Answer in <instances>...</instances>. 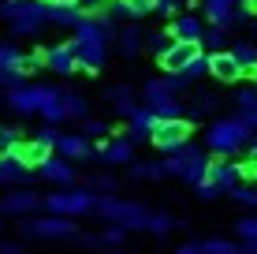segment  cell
Returning <instances> with one entry per match:
<instances>
[{
	"label": "cell",
	"mask_w": 257,
	"mask_h": 254,
	"mask_svg": "<svg viewBox=\"0 0 257 254\" xmlns=\"http://www.w3.org/2000/svg\"><path fill=\"white\" fill-rule=\"evenodd\" d=\"M97 213H101L104 221H112L116 228H123V232H146L153 209H146L142 202L116 198V195H97Z\"/></svg>",
	"instance_id": "obj_1"
},
{
	"label": "cell",
	"mask_w": 257,
	"mask_h": 254,
	"mask_svg": "<svg viewBox=\"0 0 257 254\" xmlns=\"http://www.w3.org/2000/svg\"><path fill=\"white\" fill-rule=\"evenodd\" d=\"M56 138H60V135H56L52 127H41L34 138H26V142L15 146L12 161L19 164L23 172H30V176H34V172H41V168L52 161V157H56Z\"/></svg>",
	"instance_id": "obj_2"
},
{
	"label": "cell",
	"mask_w": 257,
	"mask_h": 254,
	"mask_svg": "<svg viewBox=\"0 0 257 254\" xmlns=\"http://www.w3.org/2000/svg\"><path fill=\"white\" fill-rule=\"evenodd\" d=\"M250 135L253 131L246 127L242 116H227V120H216V124L205 131V142H209V150L216 157H231V153H238L246 142H250Z\"/></svg>",
	"instance_id": "obj_3"
},
{
	"label": "cell",
	"mask_w": 257,
	"mask_h": 254,
	"mask_svg": "<svg viewBox=\"0 0 257 254\" xmlns=\"http://www.w3.org/2000/svg\"><path fill=\"white\" fill-rule=\"evenodd\" d=\"M201 60H205V45H201V41H168V45L157 52V67H161L168 78L187 75Z\"/></svg>",
	"instance_id": "obj_4"
},
{
	"label": "cell",
	"mask_w": 257,
	"mask_h": 254,
	"mask_svg": "<svg viewBox=\"0 0 257 254\" xmlns=\"http://www.w3.org/2000/svg\"><path fill=\"white\" fill-rule=\"evenodd\" d=\"M52 217H67V221H75V217H86V213H97V195L90 187H78V191H52L45 195V202Z\"/></svg>",
	"instance_id": "obj_5"
},
{
	"label": "cell",
	"mask_w": 257,
	"mask_h": 254,
	"mask_svg": "<svg viewBox=\"0 0 257 254\" xmlns=\"http://www.w3.org/2000/svg\"><path fill=\"white\" fill-rule=\"evenodd\" d=\"M161 164H164L168 176L190 183V187H198V183L209 176V157H205V150H194V146H187V150H179V153H168Z\"/></svg>",
	"instance_id": "obj_6"
},
{
	"label": "cell",
	"mask_w": 257,
	"mask_h": 254,
	"mask_svg": "<svg viewBox=\"0 0 257 254\" xmlns=\"http://www.w3.org/2000/svg\"><path fill=\"white\" fill-rule=\"evenodd\" d=\"M190 135H194V120H157L149 142L161 153H179V150H187Z\"/></svg>",
	"instance_id": "obj_7"
},
{
	"label": "cell",
	"mask_w": 257,
	"mask_h": 254,
	"mask_svg": "<svg viewBox=\"0 0 257 254\" xmlns=\"http://www.w3.org/2000/svg\"><path fill=\"white\" fill-rule=\"evenodd\" d=\"M23 235H34V239H71L78 235V224L67 221V217H26L23 221Z\"/></svg>",
	"instance_id": "obj_8"
},
{
	"label": "cell",
	"mask_w": 257,
	"mask_h": 254,
	"mask_svg": "<svg viewBox=\"0 0 257 254\" xmlns=\"http://www.w3.org/2000/svg\"><path fill=\"white\" fill-rule=\"evenodd\" d=\"M45 98H49V86L26 82V86H15V90H8V94H4V105H8L12 112H19V116H38L41 105H45Z\"/></svg>",
	"instance_id": "obj_9"
},
{
	"label": "cell",
	"mask_w": 257,
	"mask_h": 254,
	"mask_svg": "<svg viewBox=\"0 0 257 254\" xmlns=\"http://www.w3.org/2000/svg\"><path fill=\"white\" fill-rule=\"evenodd\" d=\"M41 202H45V195H38V191H30V187L4 191V195H0V217H30Z\"/></svg>",
	"instance_id": "obj_10"
},
{
	"label": "cell",
	"mask_w": 257,
	"mask_h": 254,
	"mask_svg": "<svg viewBox=\"0 0 257 254\" xmlns=\"http://www.w3.org/2000/svg\"><path fill=\"white\" fill-rule=\"evenodd\" d=\"M78 67V45H75V34L56 45L45 49V71H60V75H75Z\"/></svg>",
	"instance_id": "obj_11"
},
{
	"label": "cell",
	"mask_w": 257,
	"mask_h": 254,
	"mask_svg": "<svg viewBox=\"0 0 257 254\" xmlns=\"http://www.w3.org/2000/svg\"><path fill=\"white\" fill-rule=\"evenodd\" d=\"M205 71L216 78V82H238V78H246V67L238 64V60H235L227 49L209 52V56H205Z\"/></svg>",
	"instance_id": "obj_12"
},
{
	"label": "cell",
	"mask_w": 257,
	"mask_h": 254,
	"mask_svg": "<svg viewBox=\"0 0 257 254\" xmlns=\"http://www.w3.org/2000/svg\"><path fill=\"white\" fill-rule=\"evenodd\" d=\"M209 183H216L220 191H227L231 195L235 187H242V176H238V164L235 161H227V157H216L212 153L209 157V176H205Z\"/></svg>",
	"instance_id": "obj_13"
},
{
	"label": "cell",
	"mask_w": 257,
	"mask_h": 254,
	"mask_svg": "<svg viewBox=\"0 0 257 254\" xmlns=\"http://www.w3.org/2000/svg\"><path fill=\"white\" fill-rule=\"evenodd\" d=\"M164 38L168 41H205V23L198 15H179L175 23H168Z\"/></svg>",
	"instance_id": "obj_14"
},
{
	"label": "cell",
	"mask_w": 257,
	"mask_h": 254,
	"mask_svg": "<svg viewBox=\"0 0 257 254\" xmlns=\"http://www.w3.org/2000/svg\"><path fill=\"white\" fill-rule=\"evenodd\" d=\"M38 176H41V180H49V183H56V187H75V183H86V180L75 172V164L64 161V157H52V161L38 172Z\"/></svg>",
	"instance_id": "obj_15"
},
{
	"label": "cell",
	"mask_w": 257,
	"mask_h": 254,
	"mask_svg": "<svg viewBox=\"0 0 257 254\" xmlns=\"http://www.w3.org/2000/svg\"><path fill=\"white\" fill-rule=\"evenodd\" d=\"M104 101H108L116 112H123L127 120L142 109V98H138L135 90H131V86H108V90H104Z\"/></svg>",
	"instance_id": "obj_16"
},
{
	"label": "cell",
	"mask_w": 257,
	"mask_h": 254,
	"mask_svg": "<svg viewBox=\"0 0 257 254\" xmlns=\"http://www.w3.org/2000/svg\"><path fill=\"white\" fill-rule=\"evenodd\" d=\"M56 150H60L64 161H86V157H93V142L86 135H60Z\"/></svg>",
	"instance_id": "obj_17"
},
{
	"label": "cell",
	"mask_w": 257,
	"mask_h": 254,
	"mask_svg": "<svg viewBox=\"0 0 257 254\" xmlns=\"http://www.w3.org/2000/svg\"><path fill=\"white\" fill-rule=\"evenodd\" d=\"M64 94H67V90L49 86V98H45V105H41V112H38L49 127H52V124H64V120H67V112H64Z\"/></svg>",
	"instance_id": "obj_18"
},
{
	"label": "cell",
	"mask_w": 257,
	"mask_h": 254,
	"mask_svg": "<svg viewBox=\"0 0 257 254\" xmlns=\"http://www.w3.org/2000/svg\"><path fill=\"white\" fill-rule=\"evenodd\" d=\"M153 124H157V116H153V112L146 109V105H142V109L135 112V116L127 120V135L135 138V142H142V138L149 142V135H153Z\"/></svg>",
	"instance_id": "obj_19"
},
{
	"label": "cell",
	"mask_w": 257,
	"mask_h": 254,
	"mask_svg": "<svg viewBox=\"0 0 257 254\" xmlns=\"http://www.w3.org/2000/svg\"><path fill=\"white\" fill-rule=\"evenodd\" d=\"M146 109L153 112L157 120H190V116H187V105H183L179 98H161V101L146 105Z\"/></svg>",
	"instance_id": "obj_20"
},
{
	"label": "cell",
	"mask_w": 257,
	"mask_h": 254,
	"mask_svg": "<svg viewBox=\"0 0 257 254\" xmlns=\"http://www.w3.org/2000/svg\"><path fill=\"white\" fill-rule=\"evenodd\" d=\"M142 41H146V34H142L138 26H123V30L116 34V49L123 52V56H138V52H142Z\"/></svg>",
	"instance_id": "obj_21"
},
{
	"label": "cell",
	"mask_w": 257,
	"mask_h": 254,
	"mask_svg": "<svg viewBox=\"0 0 257 254\" xmlns=\"http://www.w3.org/2000/svg\"><path fill=\"white\" fill-rule=\"evenodd\" d=\"M19 142H26L23 127H0V161H12V153H15Z\"/></svg>",
	"instance_id": "obj_22"
},
{
	"label": "cell",
	"mask_w": 257,
	"mask_h": 254,
	"mask_svg": "<svg viewBox=\"0 0 257 254\" xmlns=\"http://www.w3.org/2000/svg\"><path fill=\"white\" fill-rule=\"evenodd\" d=\"M30 172H23L15 161H0V187H26Z\"/></svg>",
	"instance_id": "obj_23"
},
{
	"label": "cell",
	"mask_w": 257,
	"mask_h": 254,
	"mask_svg": "<svg viewBox=\"0 0 257 254\" xmlns=\"http://www.w3.org/2000/svg\"><path fill=\"white\" fill-rule=\"evenodd\" d=\"M116 4L131 15V19H146V15H153L157 8H161V0H116Z\"/></svg>",
	"instance_id": "obj_24"
},
{
	"label": "cell",
	"mask_w": 257,
	"mask_h": 254,
	"mask_svg": "<svg viewBox=\"0 0 257 254\" xmlns=\"http://www.w3.org/2000/svg\"><path fill=\"white\" fill-rule=\"evenodd\" d=\"M64 112L67 120H90V101L82 94H64Z\"/></svg>",
	"instance_id": "obj_25"
},
{
	"label": "cell",
	"mask_w": 257,
	"mask_h": 254,
	"mask_svg": "<svg viewBox=\"0 0 257 254\" xmlns=\"http://www.w3.org/2000/svg\"><path fill=\"white\" fill-rule=\"evenodd\" d=\"M127 161H135V146L123 138V142H112L108 146V153H104V164H127Z\"/></svg>",
	"instance_id": "obj_26"
},
{
	"label": "cell",
	"mask_w": 257,
	"mask_h": 254,
	"mask_svg": "<svg viewBox=\"0 0 257 254\" xmlns=\"http://www.w3.org/2000/svg\"><path fill=\"white\" fill-rule=\"evenodd\" d=\"M179 224H187V221H175L172 213H153V217H149V228H146V232H153V235H168L172 228H179Z\"/></svg>",
	"instance_id": "obj_27"
},
{
	"label": "cell",
	"mask_w": 257,
	"mask_h": 254,
	"mask_svg": "<svg viewBox=\"0 0 257 254\" xmlns=\"http://www.w3.org/2000/svg\"><path fill=\"white\" fill-rule=\"evenodd\" d=\"M201 254H242V243H231V239H201Z\"/></svg>",
	"instance_id": "obj_28"
},
{
	"label": "cell",
	"mask_w": 257,
	"mask_h": 254,
	"mask_svg": "<svg viewBox=\"0 0 257 254\" xmlns=\"http://www.w3.org/2000/svg\"><path fill=\"white\" fill-rule=\"evenodd\" d=\"M131 176H135V180H164L168 172H164L161 161H149V164H135V168H131Z\"/></svg>",
	"instance_id": "obj_29"
},
{
	"label": "cell",
	"mask_w": 257,
	"mask_h": 254,
	"mask_svg": "<svg viewBox=\"0 0 257 254\" xmlns=\"http://www.w3.org/2000/svg\"><path fill=\"white\" fill-rule=\"evenodd\" d=\"M235 235L242 243H257V217H238L235 221Z\"/></svg>",
	"instance_id": "obj_30"
},
{
	"label": "cell",
	"mask_w": 257,
	"mask_h": 254,
	"mask_svg": "<svg viewBox=\"0 0 257 254\" xmlns=\"http://www.w3.org/2000/svg\"><path fill=\"white\" fill-rule=\"evenodd\" d=\"M231 52V56L238 60V64L246 67V71H250V67H257V45H250V41H246V45H235V49H227Z\"/></svg>",
	"instance_id": "obj_31"
},
{
	"label": "cell",
	"mask_w": 257,
	"mask_h": 254,
	"mask_svg": "<svg viewBox=\"0 0 257 254\" xmlns=\"http://www.w3.org/2000/svg\"><path fill=\"white\" fill-rule=\"evenodd\" d=\"M19 60H23V52H19V49L8 45V41H0V71H12Z\"/></svg>",
	"instance_id": "obj_32"
},
{
	"label": "cell",
	"mask_w": 257,
	"mask_h": 254,
	"mask_svg": "<svg viewBox=\"0 0 257 254\" xmlns=\"http://www.w3.org/2000/svg\"><path fill=\"white\" fill-rule=\"evenodd\" d=\"M123 239H127V232H123V228H116V224H108V228L101 232V247H119Z\"/></svg>",
	"instance_id": "obj_33"
},
{
	"label": "cell",
	"mask_w": 257,
	"mask_h": 254,
	"mask_svg": "<svg viewBox=\"0 0 257 254\" xmlns=\"http://www.w3.org/2000/svg\"><path fill=\"white\" fill-rule=\"evenodd\" d=\"M82 135L97 142V138H104V135H108V127H104L101 120H93V116H90V120H82Z\"/></svg>",
	"instance_id": "obj_34"
},
{
	"label": "cell",
	"mask_w": 257,
	"mask_h": 254,
	"mask_svg": "<svg viewBox=\"0 0 257 254\" xmlns=\"http://www.w3.org/2000/svg\"><path fill=\"white\" fill-rule=\"evenodd\" d=\"M231 198H235V202H242V206H253L257 209V187H246V183H242V187L231 191Z\"/></svg>",
	"instance_id": "obj_35"
},
{
	"label": "cell",
	"mask_w": 257,
	"mask_h": 254,
	"mask_svg": "<svg viewBox=\"0 0 257 254\" xmlns=\"http://www.w3.org/2000/svg\"><path fill=\"white\" fill-rule=\"evenodd\" d=\"M238 176L250 180V183H257V157H253V153H246V161H238Z\"/></svg>",
	"instance_id": "obj_36"
},
{
	"label": "cell",
	"mask_w": 257,
	"mask_h": 254,
	"mask_svg": "<svg viewBox=\"0 0 257 254\" xmlns=\"http://www.w3.org/2000/svg\"><path fill=\"white\" fill-rule=\"evenodd\" d=\"M86 187H101V191H119V180H112V176H86Z\"/></svg>",
	"instance_id": "obj_37"
},
{
	"label": "cell",
	"mask_w": 257,
	"mask_h": 254,
	"mask_svg": "<svg viewBox=\"0 0 257 254\" xmlns=\"http://www.w3.org/2000/svg\"><path fill=\"white\" fill-rule=\"evenodd\" d=\"M41 8H56V12H75V8H82L86 0H38Z\"/></svg>",
	"instance_id": "obj_38"
},
{
	"label": "cell",
	"mask_w": 257,
	"mask_h": 254,
	"mask_svg": "<svg viewBox=\"0 0 257 254\" xmlns=\"http://www.w3.org/2000/svg\"><path fill=\"white\" fill-rule=\"evenodd\" d=\"M198 195H201V198H216V195H224V191H220V187H216V183H209V180H201V183H198Z\"/></svg>",
	"instance_id": "obj_39"
},
{
	"label": "cell",
	"mask_w": 257,
	"mask_h": 254,
	"mask_svg": "<svg viewBox=\"0 0 257 254\" xmlns=\"http://www.w3.org/2000/svg\"><path fill=\"white\" fill-rule=\"evenodd\" d=\"M15 86H23V82H19V78H15L12 71H0V90L8 94V90H15Z\"/></svg>",
	"instance_id": "obj_40"
},
{
	"label": "cell",
	"mask_w": 257,
	"mask_h": 254,
	"mask_svg": "<svg viewBox=\"0 0 257 254\" xmlns=\"http://www.w3.org/2000/svg\"><path fill=\"white\" fill-rule=\"evenodd\" d=\"M175 254H201V239H198V243H183V247H175Z\"/></svg>",
	"instance_id": "obj_41"
},
{
	"label": "cell",
	"mask_w": 257,
	"mask_h": 254,
	"mask_svg": "<svg viewBox=\"0 0 257 254\" xmlns=\"http://www.w3.org/2000/svg\"><path fill=\"white\" fill-rule=\"evenodd\" d=\"M242 15H246V19L257 15V0H242Z\"/></svg>",
	"instance_id": "obj_42"
},
{
	"label": "cell",
	"mask_w": 257,
	"mask_h": 254,
	"mask_svg": "<svg viewBox=\"0 0 257 254\" xmlns=\"http://www.w3.org/2000/svg\"><path fill=\"white\" fill-rule=\"evenodd\" d=\"M242 120H246V127L257 135V112H242Z\"/></svg>",
	"instance_id": "obj_43"
},
{
	"label": "cell",
	"mask_w": 257,
	"mask_h": 254,
	"mask_svg": "<svg viewBox=\"0 0 257 254\" xmlns=\"http://www.w3.org/2000/svg\"><path fill=\"white\" fill-rule=\"evenodd\" d=\"M242 254H257V243H242Z\"/></svg>",
	"instance_id": "obj_44"
},
{
	"label": "cell",
	"mask_w": 257,
	"mask_h": 254,
	"mask_svg": "<svg viewBox=\"0 0 257 254\" xmlns=\"http://www.w3.org/2000/svg\"><path fill=\"white\" fill-rule=\"evenodd\" d=\"M246 78H253V82H257V67H250V71H246Z\"/></svg>",
	"instance_id": "obj_45"
},
{
	"label": "cell",
	"mask_w": 257,
	"mask_h": 254,
	"mask_svg": "<svg viewBox=\"0 0 257 254\" xmlns=\"http://www.w3.org/2000/svg\"><path fill=\"white\" fill-rule=\"evenodd\" d=\"M250 153H253V157H257V142H253V146H250Z\"/></svg>",
	"instance_id": "obj_46"
},
{
	"label": "cell",
	"mask_w": 257,
	"mask_h": 254,
	"mask_svg": "<svg viewBox=\"0 0 257 254\" xmlns=\"http://www.w3.org/2000/svg\"><path fill=\"white\" fill-rule=\"evenodd\" d=\"M108 254H123V250H108Z\"/></svg>",
	"instance_id": "obj_47"
},
{
	"label": "cell",
	"mask_w": 257,
	"mask_h": 254,
	"mask_svg": "<svg viewBox=\"0 0 257 254\" xmlns=\"http://www.w3.org/2000/svg\"><path fill=\"white\" fill-rule=\"evenodd\" d=\"M0 232H4V221H0Z\"/></svg>",
	"instance_id": "obj_48"
}]
</instances>
